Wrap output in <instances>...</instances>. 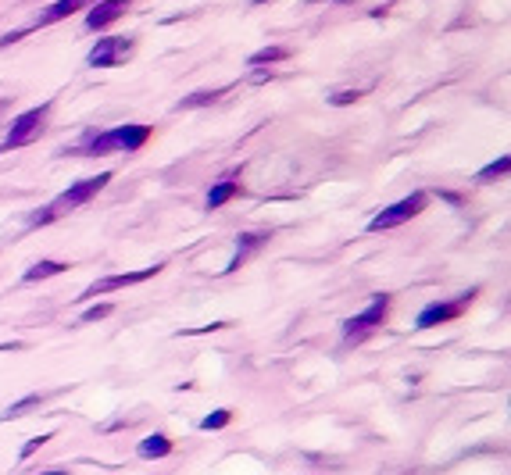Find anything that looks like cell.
<instances>
[{"label": "cell", "instance_id": "cell-25", "mask_svg": "<svg viewBox=\"0 0 511 475\" xmlns=\"http://www.w3.org/2000/svg\"><path fill=\"white\" fill-rule=\"evenodd\" d=\"M332 4H354V0H332Z\"/></svg>", "mask_w": 511, "mask_h": 475}, {"label": "cell", "instance_id": "cell-9", "mask_svg": "<svg viewBox=\"0 0 511 475\" xmlns=\"http://www.w3.org/2000/svg\"><path fill=\"white\" fill-rule=\"evenodd\" d=\"M133 4V0H97V4L90 8V15H86V29H107L111 22H119L122 18V11Z\"/></svg>", "mask_w": 511, "mask_h": 475}, {"label": "cell", "instance_id": "cell-8", "mask_svg": "<svg viewBox=\"0 0 511 475\" xmlns=\"http://www.w3.org/2000/svg\"><path fill=\"white\" fill-rule=\"evenodd\" d=\"M161 269H164V265H150V269H140V272H122V276H107V279H97V283H90V286L83 290V297H79V300H93V297H104V293H111V290L140 286V283L154 279Z\"/></svg>", "mask_w": 511, "mask_h": 475}, {"label": "cell", "instance_id": "cell-6", "mask_svg": "<svg viewBox=\"0 0 511 475\" xmlns=\"http://www.w3.org/2000/svg\"><path fill=\"white\" fill-rule=\"evenodd\" d=\"M136 39L133 36H107V39H97V47L86 54V65L90 68H111V65H122L129 54H133Z\"/></svg>", "mask_w": 511, "mask_h": 475}, {"label": "cell", "instance_id": "cell-17", "mask_svg": "<svg viewBox=\"0 0 511 475\" xmlns=\"http://www.w3.org/2000/svg\"><path fill=\"white\" fill-rule=\"evenodd\" d=\"M290 58V47H265L258 54H251V65H275V61H287Z\"/></svg>", "mask_w": 511, "mask_h": 475}, {"label": "cell", "instance_id": "cell-15", "mask_svg": "<svg viewBox=\"0 0 511 475\" xmlns=\"http://www.w3.org/2000/svg\"><path fill=\"white\" fill-rule=\"evenodd\" d=\"M43 404V397L40 393H29V397H22V400H15V404H8V411L0 414V421H11V418H22V414H29L32 407H40Z\"/></svg>", "mask_w": 511, "mask_h": 475}, {"label": "cell", "instance_id": "cell-12", "mask_svg": "<svg viewBox=\"0 0 511 475\" xmlns=\"http://www.w3.org/2000/svg\"><path fill=\"white\" fill-rule=\"evenodd\" d=\"M136 454H140L143 461H157V457H168V454H172V440H168L164 433H150V436H143V440H140Z\"/></svg>", "mask_w": 511, "mask_h": 475}, {"label": "cell", "instance_id": "cell-22", "mask_svg": "<svg viewBox=\"0 0 511 475\" xmlns=\"http://www.w3.org/2000/svg\"><path fill=\"white\" fill-rule=\"evenodd\" d=\"M47 440H54V433H43V436H36V440H29V443L22 447V454H18V457H22V461H25V457H32V454H36V450H40V447H43Z\"/></svg>", "mask_w": 511, "mask_h": 475}, {"label": "cell", "instance_id": "cell-2", "mask_svg": "<svg viewBox=\"0 0 511 475\" xmlns=\"http://www.w3.org/2000/svg\"><path fill=\"white\" fill-rule=\"evenodd\" d=\"M47 115H50V104H40V108H32V111H22V115L11 122L8 136L0 140V154L15 150V147H29L32 140H40L43 129H47Z\"/></svg>", "mask_w": 511, "mask_h": 475}, {"label": "cell", "instance_id": "cell-14", "mask_svg": "<svg viewBox=\"0 0 511 475\" xmlns=\"http://www.w3.org/2000/svg\"><path fill=\"white\" fill-rule=\"evenodd\" d=\"M68 265H65V261H50V257H43V261H36V265L32 269H25V283H40V279H50V276H61Z\"/></svg>", "mask_w": 511, "mask_h": 475}, {"label": "cell", "instance_id": "cell-13", "mask_svg": "<svg viewBox=\"0 0 511 475\" xmlns=\"http://www.w3.org/2000/svg\"><path fill=\"white\" fill-rule=\"evenodd\" d=\"M86 4H93V0H58V4H50V8L43 11L40 25H50V22H61V18H68L72 11H79V8H86Z\"/></svg>", "mask_w": 511, "mask_h": 475}, {"label": "cell", "instance_id": "cell-26", "mask_svg": "<svg viewBox=\"0 0 511 475\" xmlns=\"http://www.w3.org/2000/svg\"><path fill=\"white\" fill-rule=\"evenodd\" d=\"M251 4H268V0H251Z\"/></svg>", "mask_w": 511, "mask_h": 475}, {"label": "cell", "instance_id": "cell-10", "mask_svg": "<svg viewBox=\"0 0 511 475\" xmlns=\"http://www.w3.org/2000/svg\"><path fill=\"white\" fill-rule=\"evenodd\" d=\"M265 243H268V233H244V236H240V247H236V254H233V261L225 265V272H236L244 261H247L254 250H261Z\"/></svg>", "mask_w": 511, "mask_h": 475}, {"label": "cell", "instance_id": "cell-21", "mask_svg": "<svg viewBox=\"0 0 511 475\" xmlns=\"http://www.w3.org/2000/svg\"><path fill=\"white\" fill-rule=\"evenodd\" d=\"M107 314H111V304H97V307H86L83 311V326H90V322H100V319H107Z\"/></svg>", "mask_w": 511, "mask_h": 475}, {"label": "cell", "instance_id": "cell-18", "mask_svg": "<svg viewBox=\"0 0 511 475\" xmlns=\"http://www.w3.org/2000/svg\"><path fill=\"white\" fill-rule=\"evenodd\" d=\"M222 93H225V90H200V93H190V97H183L179 111H190V108H204V104H215Z\"/></svg>", "mask_w": 511, "mask_h": 475}, {"label": "cell", "instance_id": "cell-1", "mask_svg": "<svg viewBox=\"0 0 511 475\" xmlns=\"http://www.w3.org/2000/svg\"><path fill=\"white\" fill-rule=\"evenodd\" d=\"M150 140V125H115L107 132H97V136H86L79 154L83 157H93V154H111V150H122V154H133L140 150L143 143Z\"/></svg>", "mask_w": 511, "mask_h": 475}, {"label": "cell", "instance_id": "cell-19", "mask_svg": "<svg viewBox=\"0 0 511 475\" xmlns=\"http://www.w3.org/2000/svg\"><path fill=\"white\" fill-rule=\"evenodd\" d=\"M507 168H511V157L504 154V157H497V161H490V165H486V168L476 175V183H493V179H500Z\"/></svg>", "mask_w": 511, "mask_h": 475}, {"label": "cell", "instance_id": "cell-7", "mask_svg": "<svg viewBox=\"0 0 511 475\" xmlns=\"http://www.w3.org/2000/svg\"><path fill=\"white\" fill-rule=\"evenodd\" d=\"M472 297H476V290H469V293H462L458 300H436V304H429V307H422L419 311V319H415V329H433V326H443V322H454V319H462V311L472 304Z\"/></svg>", "mask_w": 511, "mask_h": 475}, {"label": "cell", "instance_id": "cell-20", "mask_svg": "<svg viewBox=\"0 0 511 475\" xmlns=\"http://www.w3.org/2000/svg\"><path fill=\"white\" fill-rule=\"evenodd\" d=\"M50 222H54V211L40 207V211H32V215L25 218V229H40V226H50Z\"/></svg>", "mask_w": 511, "mask_h": 475}, {"label": "cell", "instance_id": "cell-23", "mask_svg": "<svg viewBox=\"0 0 511 475\" xmlns=\"http://www.w3.org/2000/svg\"><path fill=\"white\" fill-rule=\"evenodd\" d=\"M358 97H361L358 90H336V93L329 97V104H336V108H339V104H354Z\"/></svg>", "mask_w": 511, "mask_h": 475}, {"label": "cell", "instance_id": "cell-16", "mask_svg": "<svg viewBox=\"0 0 511 475\" xmlns=\"http://www.w3.org/2000/svg\"><path fill=\"white\" fill-rule=\"evenodd\" d=\"M233 421V411L229 407H218V411H211V414H204L200 418V429L204 433H218V429H225Z\"/></svg>", "mask_w": 511, "mask_h": 475}, {"label": "cell", "instance_id": "cell-3", "mask_svg": "<svg viewBox=\"0 0 511 475\" xmlns=\"http://www.w3.org/2000/svg\"><path fill=\"white\" fill-rule=\"evenodd\" d=\"M426 204H429V193H411V197H404V200H397V204H390V207H383L379 215L368 222V233H386V229H397V226H404V222H411V218H419L422 211H426Z\"/></svg>", "mask_w": 511, "mask_h": 475}, {"label": "cell", "instance_id": "cell-11", "mask_svg": "<svg viewBox=\"0 0 511 475\" xmlns=\"http://www.w3.org/2000/svg\"><path fill=\"white\" fill-rule=\"evenodd\" d=\"M236 193H240V183H236V175H225V179H218V183L208 190V200H204V204H208V211H218L222 204H229Z\"/></svg>", "mask_w": 511, "mask_h": 475}, {"label": "cell", "instance_id": "cell-5", "mask_svg": "<svg viewBox=\"0 0 511 475\" xmlns=\"http://www.w3.org/2000/svg\"><path fill=\"white\" fill-rule=\"evenodd\" d=\"M386 311H390V293H375L361 314H354V319L344 322V336L347 340H365L372 329H379L386 322Z\"/></svg>", "mask_w": 511, "mask_h": 475}, {"label": "cell", "instance_id": "cell-24", "mask_svg": "<svg viewBox=\"0 0 511 475\" xmlns=\"http://www.w3.org/2000/svg\"><path fill=\"white\" fill-rule=\"evenodd\" d=\"M40 475H68L65 468H47V471H40Z\"/></svg>", "mask_w": 511, "mask_h": 475}, {"label": "cell", "instance_id": "cell-27", "mask_svg": "<svg viewBox=\"0 0 511 475\" xmlns=\"http://www.w3.org/2000/svg\"><path fill=\"white\" fill-rule=\"evenodd\" d=\"M0 108H4V100H0Z\"/></svg>", "mask_w": 511, "mask_h": 475}, {"label": "cell", "instance_id": "cell-4", "mask_svg": "<svg viewBox=\"0 0 511 475\" xmlns=\"http://www.w3.org/2000/svg\"><path fill=\"white\" fill-rule=\"evenodd\" d=\"M111 183V172H100V175H90V179H79L76 186H68L61 197H54V204H47L50 211H54V218H61L65 211H76V207H83L86 200H93L104 186Z\"/></svg>", "mask_w": 511, "mask_h": 475}]
</instances>
